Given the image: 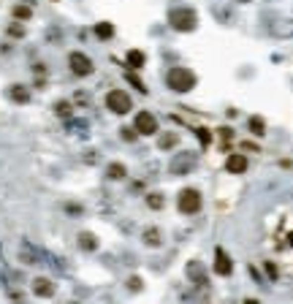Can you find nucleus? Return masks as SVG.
<instances>
[{
    "instance_id": "1",
    "label": "nucleus",
    "mask_w": 293,
    "mask_h": 304,
    "mask_svg": "<svg viewBox=\"0 0 293 304\" xmlns=\"http://www.w3.org/2000/svg\"><path fill=\"white\" fill-rule=\"evenodd\" d=\"M166 84H169V90H174V93H190L195 87V73L190 68H169V73H166Z\"/></svg>"
},
{
    "instance_id": "2",
    "label": "nucleus",
    "mask_w": 293,
    "mask_h": 304,
    "mask_svg": "<svg viewBox=\"0 0 293 304\" xmlns=\"http://www.w3.org/2000/svg\"><path fill=\"white\" fill-rule=\"evenodd\" d=\"M169 25L179 33H193L195 25H198V16H195L193 8H174L169 14Z\"/></svg>"
},
{
    "instance_id": "3",
    "label": "nucleus",
    "mask_w": 293,
    "mask_h": 304,
    "mask_svg": "<svg viewBox=\"0 0 293 304\" xmlns=\"http://www.w3.org/2000/svg\"><path fill=\"white\" fill-rule=\"evenodd\" d=\"M201 193L195 190V187H185V190H179V198H176V206H179L182 215H195V212L201 209Z\"/></svg>"
},
{
    "instance_id": "4",
    "label": "nucleus",
    "mask_w": 293,
    "mask_h": 304,
    "mask_svg": "<svg viewBox=\"0 0 293 304\" xmlns=\"http://www.w3.org/2000/svg\"><path fill=\"white\" fill-rule=\"evenodd\" d=\"M195 163H198V158H195L193 152H179V155H174V158H171L169 171L174 177H187L195 169Z\"/></svg>"
},
{
    "instance_id": "5",
    "label": "nucleus",
    "mask_w": 293,
    "mask_h": 304,
    "mask_svg": "<svg viewBox=\"0 0 293 304\" xmlns=\"http://www.w3.org/2000/svg\"><path fill=\"white\" fill-rule=\"evenodd\" d=\"M106 106H109V112H114V114H128L130 109H133V101H130V95L125 93V90H112V93L106 95Z\"/></svg>"
},
{
    "instance_id": "6",
    "label": "nucleus",
    "mask_w": 293,
    "mask_h": 304,
    "mask_svg": "<svg viewBox=\"0 0 293 304\" xmlns=\"http://www.w3.org/2000/svg\"><path fill=\"white\" fill-rule=\"evenodd\" d=\"M68 65H71V71L76 73V76H90V73H93V60H90L84 52H71V55H68Z\"/></svg>"
},
{
    "instance_id": "7",
    "label": "nucleus",
    "mask_w": 293,
    "mask_h": 304,
    "mask_svg": "<svg viewBox=\"0 0 293 304\" xmlns=\"http://www.w3.org/2000/svg\"><path fill=\"white\" fill-rule=\"evenodd\" d=\"M185 274H187V280H190L193 285H198V288H206V283H209V272H206V266L201 261H190V263H187Z\"/></svg>"
},
{
    "instance_id": "8",
    "label": "nucleus",
    "mask_w": 293,
    "mask_h": 304,
    "mask_svg": "<svg viewBox=\"0 0 293 304\" xmlns=\"http://www.w3.org/2000/svg\"><path fill=\"white\" fill-rule=\"evenodd\" d=\"M133 128H136V133L152 136V133H158V120H155V114H152V112H139V114H136Z\"/></svg>"
},
{
    "instance_id": "9",
    "label": "nucleus",
    "mask_w": 293,
    "mask_h": 304,
    "mask_svg": "<svg viewBox=\"0 0 293 304\" xmlns=\"http://www.w3.org/2000/svg\"><path fill=\"white\" fill-rule=\"evenodd\" d=\"M215 272L220 274V277H228V274L234 272V261L228 258V253L223 247L215 250Z\"/></svg>"
},
{
    "instance_id": "10",
    "label": "nucleus",
    "mask_w": 293,
    "mask_h": 304,
    "mask_svg": "<svg viewBox=\"0 0 293 304\" xmlns=\"http://www.w3.org/2000/svg\"><path fill=\"white\" fill-rule=\"evenodd\" d=\"M247 155H239V152H234V155H228V160H226V169L231 171V174H244L247 171Z\"/></svg>"
},
{
    "instance_id": "11",
    "label": "nucleus",
    "mask_w": 293,
    "mask_h": 304,
    "mask_svg": "<svg viewBox=\"0 0 293 304\" xmlns=\"http://www.w3.org/2000/svg\"><path fill=\"white\" fill-rule=\"evenodd\" d=\"M33 294L41 296V299H49V296L55 294V285H52V280H47V277H36V280H33Z\"/></svg>"
},
{
    "instance_id": "12",
    "label": "nucleus",
    "mask_w": 293,
    "mask_h": 304,
    "mask_svg": "<svg viewBox=\"0 0 293 304\" xmlns=\"http://www.w3.org/2000/svg\"><path fill=\"white\" fill-rule=\"evenodd\" d=\"M8 98L14 103H27V101H30V90H27L25 84H11V87H8Z\"/></svg>"
},
{
    "instance_id": "13",
    "label": "nucleus",
    "mask_w": 293,
    "mask_h": 304,
    "mask_svg": "<svg viewBox=\"0 0 293 304\" xmlns=\"http://www.w3.org/2000/svg\"><path fill=\"white\" fill-rule=\"evenodd\" d=\"M76 242H79V247L87 250V253L98 250V237H95V234H90V231H82V234L76 237Z\"/></svg>"
},
{
    "instance_id": "14",
    "label": "nucleus",
    "mask_w": 293,
    "mask_h": 304,
    "mask_svg": "<svg viewBox=\"0 0 293 304\" xmlns=\"http://www.w3.org/2000/svg\"><path fill=\"white\" fill-rule=\"evenodd\" d=\"M106 177H109V180H125V177H128V169H125L122 163H109Z\"/></svg>"
},
{
    "instance_id": "15",
    "label": "nucleus",
    "mask_w": 293,
    "mask_h": 304,
    "mask_svg": "<svg viewBox=\"0 0 293 304\" xmlns=\"http://www.w3.org/2000/svg\"><path fill=\"white\" fill-rule=\"evenodd\" d=\"M95 36L103 38V41H109V38L114 36V25H112V22H98V25H95Z\"/></svg>"
},
{
    "instance_id": "16",
    "label": "nucleus",
    "mask_w": 293,
    "mask_h": 304,
    "mask_svg": "<svg viewBox=\"0 0 293 304\" xmlns=\"http://www.w3.org/2000/svg\"><path fill=\"white\" fill-rule=\"evenodd\" d=\"M144 242H147V247H158L163 242V237H160L158 228H144Z\"/></svg>"
},
{
    "instance_id": "17",
    "label": "nucleus",
    "mask_w": 293,
    "mask_h": 304,
    "mask_svg": "<svg viewBox=\"0 0 293 304\" xmlns=\"http://www.w3.org/2000/svg\"><path fill=\"white\" fill-rule=\"evenodd\" d=\"M176 144H179V136H176V133H166V136H160V139H158L160 150H174Z\"/></svg>"
},
{
    "instance_id": "18",
    "label": "nucleus",
    "mask_w": 293,
    "mask_h": 304,
    "mask_svg": "<svg viewBox=\"0 0 293 304\" xmlns=\"http://www.w3.org/2000/svg\"><path fill=\"white\" fill-rule=\"evenodd\" d=\"M247 128H250V133H252V136H263V133H266V122H263L261 117H250Z\"/></svg>"
},
{
    "instance_id": "19",
    "label": "nucleus",
    "mask_w": 293,
    "mask_h": 304,
    "mask_svg": "<svg viewBox=\"0 0 293 304\" xmlns=\"http://www.w3.org/2000/svg\"><path fill=\"white\" fill-rule=\"evenodd\" d=\"M128 65H130V68H144V52L130 49V52H128Z\"/></svg>"
},
{
    "instance_id": "20",
    "label": "nucleus",
    "mask_w": 293,
    "mask_h": 304,
    "mask_svg": "<svg viewBox=\"0 0 293 304\" xmlns=\"http://www.w3.org/2000/svg\"><path fill=\"white\" fill-rule=\"evenodd\" d=\"M55 114H57V117H62V120H68L73 114V106L68 101H57L55 103Z\"/></svg>"
},
{
    "instance_id": "21",
    "label": "nucleus",
    "mask_w": 293,
    "mask_h": 304,
    "mask_svg": "<svg viewBox=\"0 0 293 304\" xmlns=\"http://www.w3.org/2000/svg\"><path fill=\"white\" fill-rule=\"evenodd\" d=\"M33 16V8L27 3H22V5H14V19H30Z\"/></svg>"
},
{
    "instance_id": "22",
    "label": "nucleus",
    "mask_w": 293,
    "mask_h": 304,
    "mask_svg": "<svg viewBox=\"0 0 293 304\" xmlns=\"http://www.w3.org/2000/svg\"><path fill=\"white\" fill-rule=\"evenodd\" d=\"M147 204L149 206H152V209H163V193H149V196H147Z\"/></svg>"
},
{
    "instance_id": "23",
    "label": "nucleus",
    "mask_w": 293,
    "mask_h": 304,
    "mask_svg": "<svg viewBox=\"0 0 293 304\" xmlns=\"http://www.w3.org/2000/svg\"><path fill=\"white\" fill-rule=\"evenodd\" d=\"M195 133H198V141H201V147H209V141H212V133L206 128H198L195 130Z\"/></svg>"
},
{
    "instance_id": "24",
    "label": "nucleus",
    "mask_w": 293,
    "mask_h": 304,
    "mask_svg": "<svg viewBox=\"0 0 293 304\" xmlns=\"http://www.w3.org/2000/svg\"><path fill=\"white\" fill-rule=\"evenodd\" d=\"M119 136H122L125 141H136V136H139V133H136V128H122V130H119Z\"/></svg>"
},
{
    "instance_id": "25",
    "label": "nucleus",
    "mask_w": 293,
    "mask_h": 304,
    "mask_svg": "<svg viewBox=\"0 0 293 304\" xmlns=\"http://www.w3.org/2000/svg\"><path fill=\"white\" fill-rule=\"evenodd\" d=\"M8 36L11 38H22V36H25V27H22V25H11L8 27Z\"/></svg>"
},
{
    "instance_id": "26",
    "label": "nucleus",
    "mask_w": 293,
    "mask_h": 304,
    "mask_svg": "<svg viewBox=\"0 0 293 304\" xmlns=\"http://www.w3.org/2000/svg\"><path fill=\"white\" fill-rule=\"evenodd\" d=\"M128 288L133 291V294H136V291H141V280H139V277H130V280H128Z\"/></svg>"
},
{
    "instance_id": "27",
    "label": "nucleus",
    "mask_w": 293,
    "mask_h": 304,
    "mask_svg": "<svg viewBox=\"0 0 293 304\" xmlns=\"http://www.w3.org/2000/svg\"><path fill=\"white\" fill-rule=\"evenodd\" d=\"M128 82H130V84H136V87H139V93H147V87H144V84H141L139 79L133 76V73H130V76H128Z\"/></svg>"
},
{
    "instance_id": "28",
    "label": "nucleus",
    "mask_w": 293,
    "mask_h": 304,
    "mask_svg": "<svg viewBox=\"0 0 293 304\" xmlns=\"http://www.w3.org/2000/svg\"><path fill=\"white\" fill-rule=\"evenodd\" d=\"M266 272H269V277H277V274H280V269L274 266L272 261H266Z\"/></svg>"
},
{
    "instance_id": "29",
    "label": "nucleus",
    "mask_w": 293,
    "mask_h": 304,
    "mask_svg": "<svg viewBox=\"0 0 293 304\" xmlns=\"http://www.w3.org/2000/svg\"><path fill=\"white\" fill-rule=\"evenodd\" d=\"M283 242H285V247H291V250H293V228H291V231L283 237Z\"/></svg>"
},
{
    "instance_id": "30",
    "label": "nucleus",
    "mask_w": 293,
    "mask_h": 304,
    "mask_svg": "<svg viewBox=\"0 0 293 304\" xmlns=\"http://www.w3.org/2000/svg\"><path fill=\"white\" fill-rule=\"evenodd\" d=\"M25 3H33V0H25Z\"/></svg>"
},
{
    "instance_id": "31",
    "label": "nucleus",
    "mask_w": 293,
    "mask_h": 304,
    "mask_svg": "<svg viewBox=\"0 0 293 304\" xmlns=\"http://www.w3.org/2000/svg\"><path fill=\"white\" fill-rule=\"evenodd\" d=\"M242 3H244V0H242Z\"/></svg>"
}]
</instances>
